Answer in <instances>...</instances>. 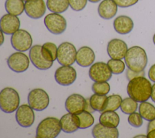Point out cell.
<instances>
[{"mask_svg": "<svg viewBox=\"0 0 155 138\" xmlns=\"http://www.w3.org/2000/svg\"><path fill=\"white\" fill-rule=\"evenodd\" d=\"M152 85L145 77H138L129 81L127 91L128 96L137 102H143L151 98Z\"/></svg>", "mask_w": 155, "mask_h": 138, "instance_id": "cell-1", "label": "cell"}, {"mask_svg": "<svg viewBox=\"0 0 155 138\" xmlns=\"http://www.w3.org/2000/svg\"><path fill=\"white\" fill-rule=\"evenodd\" d=\"M124 60L127 67L135 72L144 71L148 63L145 50L137 46H132L128 49Z\"/></svg>", "mask_w": 155, "mask_h": 138, "instance_id": "cell-2", "label": "cell"}, {"mask_svg": "<svg viewBox=\"0 0 155 138\" xmlns=\"http://www.w3.org/2000/svg\"><path fill=\"white\" fill-rule=\"evenodd\" d=\"M61 130L60 121L58 119L53 117H47L38 124L36 137L54 138L59 134Z\"/></svg>", "mask_w": 155, "mask_h": 138, "instance_id": "cell-3", "label": "cell"}, {"mask_svg": "<svg viewBox=\"0 0 155 138\" xmlns=\"http://www.w3.org/2000/svg\"><path fill=\"white\" fill-rule=\"evenodd\" d=\"M20 97L18 92L13 88L6 87L0 92V108L5 113H12L19 106Z\"/></svg>", "mask_w": 155, "mask_h": 138, "instance_id": "cell-4", "label": "cell"}, {"mask_svg": "<svg viewBox=\"0 0 155 138\" xmlns=\"http://www.w3.org/2000/svg\"><path fill=\"white\" fill-rule=\"evenodd\" d=\"M28 105L37 111H42L46 109L50 103L48 94L42 89L36 88L32 89L27 97Z\"/></svg>", "mask_w": 155, "mask_h": 138, "instance_id": "cell-5", "label": "cell"}, {"mask_svg": "<svg viewBox=\"0 0 155 138\" xmlns=\"http://www.w3.org/2000/svg\"><path fill=\"white\" fill-rule=\"evenodd\" d=\"M76 47L73 44L62 43L58 47L57 60L62 66H71L76 61Z\"/></svg>", "mask_w": 155, "mask_h": 138, "instance_id": "cell-6", "label": "cell"}, {"mask_svg": "<svg viewBox=\"0 0 155 138\" xmlns=\"http://www.w3.org/2000/svg\"><path fill=\"white\" fill-rule=\"evenodd\" d=\"M44 24L47 30L54 35L62 33L67 28V21L65 18L57 13L47 15L44 19Z\"/></svg>", "mask_w": 155, "mask_h": 138, "instance_id": "cell-7", "label": "cell"}, {"mask_svg": "<svg viewBox=\"0 0 155 138\" xmlns=\"http://www.w3.org/2000/svg\"><path fill=\"white\" fill-rule=\"evenodd\" d=\"M10 41L12 47L19 52L27 51L31 47L33 43L31 35L24 29H19L13 33Z\"/></svg>", "mask_w": 155, "mask_h": 138, "instance_id": "cell-8", "label": "cell"}, {"mask_svg": "<svg viewBox=\"0 0 155 138\" xmlns=\"http://www.w3.org/2000/svg\"><path fill=\"white\" fill-rule=\"evenodd\" d=\"M90 78L94 82L108 81L112 77V72L108 64L104 62H96L89 69Z\"/></svg>", "mask_w": 155, "mask_h": 138, "instance_id": "cell-9", "label": "cell"}, {"mask_svg": "<svg viewBox=\"0 0 155 138\" xmlns=\"http://www.w3.org/2000/svg\"><path fill=\"white\" fill-rule=\"evenodd\" d=\"M7 63L8 67L16 73H21L27 71L29 67L28 57L22 52H17L10 55Z\"/></svg>", "mask_w": 155, "mask_h": 138, "instance_id": "cell-10", "label": "cell"}, {"mask_svg": "<svg viewBox=\"0 0 155 138\" xmlns=\"http://www.w3.org/2000/svg\"><path fill=\"white\" fill-rule=\"evenodd\" d=\"M76 70L71 66H62L58 67L54 73L56 81L62 86H69L76 79Z\"/></svg>", "mask_w": 155, "mask_h": 138, "instance_id": "cell-11", "label": "cell"}, {"mask_svg": "<svg viewBox=\"0 0 155 138\" xmlns=\"http://www.w3.org/2000/svg\"><path fill=\"white\" fill-rule=\"evenodd\" d=\"M33 110L29 105L24 104L19 106L15 114L17 123L24 128L31 126L33 124L35 119Z\"/></svg>", "mask_w": 155, "mask_h": 138, "instance_id": "cell-12", "label": "cell"}, {"mask_svg": "<svg viewBox=\"0 0 155 138\" xmlns=\"http://www.w3.org/2000/svg\"><path fill=\"white\" fill-rule=\"evenodd\" d=\"M127 44L122 40L114 38L110 40L107 44L108 55L112 59L122 60L124 58L128 50Z\"/></svg>", "mask_w": 155, "mask_h": 138, "instance_id": "cell-13", "label": "cell"}, {"mask_svg": "<svg viewBox=\"0 0 155 138\" xmlns=\"http://www.w3.org/2000/svg\"><path fill=\"white\" fill-rule=\"evenodd\" d=\"M41 49L42 46L39 44L32 46L29 51V58L32 64L37 69L39 70H47L52 66L53 62L45 60L42 55Z\"/></svg>", "mask_w": 155, "mask_h": 138, "instance_id": "cell-14", "label": "cell"}, {"mask_svg": "<svg viewBox=\"0 0 155 138\" xmlns=\"http://www.w3.org/2000/svg\"><path fill=\"white\" fill-rule=\"evenodd\" d=\"M46 6L44 0H28L25 2L24 11L28 17L37 19L44 16Z\"/></svg>", "mask_w": 155, "mask_h": 138, "instance_id": "cell-15", "label": "cell"}, {"mask_svg": "<svg viewBox=\"0 0 155 138\" xmlns=\"http://www.w3.org/2000/svg\"><path fill=\"white\" fill-rule=\"evenodd\" d=\"M87 103V100L81 95L73 94L69 95L65 102L66 110L71 114H78L84 110Z\"/></svg>", "mask_w": 155, "mask_h": 138, "instance_id": "cell-16", "label": "cell"}, {"mask_svg": "<svg viewBox=\"0 0 155 138\" xmlns=\"http://www.w3.org/2000/svg\"><path fill=\"white\" fill-rule=\"evenodd\" d=\"M21 22L17 16L9 13L4 15L0 20L1 30L6 35H12L19 29Z\"/></svg>", "mask_w": 155, "mask_h": 138, "instance_id": "cell-17", "label": "cell"}, {"mask_svg": "<svg viewBox=\"0 0 155 138\" xmlns=\"http://www.w3.org/2000/svg\"><path fill=\"white\" fill-rule=\"evenodd\" d=\"M94 60L95 54L91 48L88 46H82L78 50L76 61L80 66L89 67L92 65Z\"/></svg>", "mask_w": 155, "mask_h": 138, "instance_id": "cell-18", "label": "cell"}, {"mask_svg": "<svg viewBox=\"0 0 155 138\" xmlns=\"http://www.w3.org/2000/svg\"><path fill=\"white\" fill-rule=\"evenodd\" d=\"M113 27L115 31L119 34L126 35L130 33L133 29L134 22L130 17L120 15L114 20Z\"/></svg>", "mask_w": 155, "mask_h": 138, "instance_id": "cell-19", "label": "cell"}, {"mask_svg": "<svg viewBox=\"0 0 155 138\" xmlns=\"http://www.w3.org/2000/svg\"><path fill=\"white\" fill-rule=\"evenodd\" d=\"M117 7L113 0H103L99 4L98 14L104 19H110L116 15Z\"/></svg>", "mask_w": 155, "mask_h": 138, "instance_id": "cell-20", "label": "cell"}, {"mask_svg": "<svg viewBox=\"0 0 155 138\" xmlns=\"http://www.w3.org/2000/svg\"><path fill=\"white\" fill-rule=\"evenodd\" d=\"M91 133L94 138H117L119 137L117 128L105 126L100 123L93 126Z\"/></svg>", "mask_w": 155, "mask_h": 138, "instance_id": "cell-21", "label": "cell"}, {"mask_svg": "<svg viewBox=\"0 0 155 138\" xmlns=\"http://www.w3.org/2000/svg\"><path fill=\"white\" fill-rule=\"evenodd\" d=\"M99 121L100 123L105 126L117 128L119 124L120 118L114 111H105L101 114Z\"/></svg>", "mask_w": 155, "mask_h": 138, "instance_id": "cell-22", "label": "cell"}, {"mask_svg": "<svg viewBox=\"0 0 155 138\" xmlns=\"http://www.w3.org/2000/svg\"><path fill=\"white\" fill-rule=\"evenodd\" d=\"M59 121L61 129L65 133H71L79 129L74 114L70 112L65 114Z\"/></svg>", "mask_w": 155, "mask_h": 138, "instance_id": "cell-23", "label": "cell"}, {"mask_svg": "<svg viewBox=\"0 0 155 138\" xmlns=\"http://www.w3.org/2000/svg\"><path fill=\"white\" fill-rule=\"evenodd\" d=\"M74 114L79 129L88 128L93 125L94 122V117L90 112L85 110Z\"/></svg>", "mask_w": 155, "mask_h": 138, "instance_id": "cell-24", "label": "cell"}, {"mask_svg": "<svg viewBox=\"0 0 155 138\" xmlns=\"http://www.w3.org/2000/svg\"><path fill=\"white\" fill-rule=\"evenodd\" d=\"M5 9L8 13L19 16L25 10V3L22 0H6Z\"/></svg>", "mask_w": 155, "mask_h": 138, "instance_id": "cell-25", "label": "cell"}, {"mask_svg": "<svg viewBox=\"0 0 155 138\" xmlns=\"http://www.w3.org/2000/svg\"><path fill=\"white\" fill-rule=\"evenodd\" d=\"M42 55L48 61L53 62L57 60L58 47L55 44L51 42H47L42 46Z\"/></svg>", "mask_w": 155, "mask_h": 138, "instance_id": "cell-26", "label": "cell"}, {"mask_svg": "<svg viewBox=\"0 0 155 138\" xmlns=\"http://www.w3.org/2000/svg\"><path fill=\"white\" fill-rule=\"evenodd\" d=\"M46 5L50 12L57 13L65 12L70 6L68 0H47Z\"/></svg>", "mask_w": 155, "mask_h": 138, "instance_id": "cell-27", "label": "cell"}, {"mask_svg": "<svg viewBox=\"0 0 155 138\" xmlns=\"http://www.w3.org/2000/svg\"><path fill=\"white\" fill-rule=\"evenodd\" d=\"M139 112L145 120L149 122L155 119V106L147 101L140 103L139 106Z\"/></svg>", "mask_w": 155, "mask_h": 138, "instance_id": "cell-28", "label": "cell"}, {"mask_svg": "<svg viewBox=\"0 0 155 138\" xmlns=\"http://www.w3.org/2000/svg\"><path fill=\"white\" fill-rule=\"evenodd\" d=\"M107 97L106 95H99L97 94L92 95L89 98L91 106L94 111L99 112H103Z\"/></svg>", "mask_w": 155, "mask_h": 138, "instance_id": "cell-29", "label": "cell"}, {"mask_svg": "<svg viewBox=\"0 0 155 138\" xmlns=\"http://www.w3.org/2000/svg\"><path fill=\"white\" fill-rule=\"evenodd\" d=\"M122 102V98L119 95L113 94L108 96L105 101L104 111L117 110L120 108Z\"/></svg>", "mask_w": 155, "mask_h": 138, "instance_id": "cell-30", "label": "cell"}, {"mask_svg": "<svg viewBox=\"0 0 155 138\" xmlns=\"http://www.w3.org/2000/svg\"><path fill=\"white\" fill-rule=\"evenodd\" d=\"M137 107V102L130 97L122 100L120 106L122 112L126 114H130L136 112Z\"/></svg>", "mask_w": 155, "mask_h": 138, "instance_id": "cell-31", "label": "cell"}, {"mask_svg": "<svg viewBox=\"0 0 155 138\" xmlns=\"http://www.w3.org/2000/svg\"><path fill=\"white\" fill-rule=\"evenodd\" d=\"M107 64L112 74H120L122 73L125 68V63L121 60L111 58L108 61Z\"/></svg>", "mask_w": 155, "mask_h": 138, "instance_id": "cell-32", "label": "cell"}, {"mask_svg": "<svg viewBox=\"0 0 155 138\" xmlns=\"http://www.w3.org/2000/svg\"><path fill=\"white\" fill-rule=\"evenodd\" d=\"M91 89L94 94L107 95L110 90V86L107 81L94 82L91 86Z\"/></svg>", "mask_w": 155, "mask_h": 138, "instance_id": "cell-33", "label": "cell"}, {"mask_svg": "<svg viewBox=\"0 0 155 138\" xmlns=\"http://www.w3.org/2000/svg\"><path fill=\"white\" fill-rule=\"evenodd\" d=\"M128 122L130 125L135 128H139L143 124V118L139 112H133L129 114L128 117Z\"/></svg>", "mask_w": 155, "mask_h": 138, "instance_id": "cell-34", "label": "cell"}, {"mask_svg": "<svg viewBox=\"0 0 155 138\" xmlns=\"http://www.w3.org/2000/svg\"><path fill=\"white\" fill-rule=\"evenodd\" d=\"M70 7L74 11L82 10L86 6L87 0H68Z\"/></svg>", "mask_w": 155, "mask_h": 138, "instance_id": "cell-35", "label": "cell"}, {"mask_svg": "<svg viewBox=\"0 0 155 138\" xmlns=\"http://www.w3.org/2000/svg\"><path fill=\"white\" fill-rule=\"evenodd\" d=\"M119 7L126 8L136 4L139 0H113Z\"/></svg>", "mask_w": 155, "mask_h": 138, "instance_id": "cell-36", "label": "cell"}, {"mask_svg": "<svg viewBox=\"0 0 155 138\" xmlns=\"http://www.w3.org/2000/svg\"><path fill=\"white\" fill-rule=\"evenodd\" d=\"M126 77L128 81L138 77H145V71H142L141 72H135L130 69H127L126 70Z\"/></svg>", "mask_w": 155, "mask_h": 138, "instance_id": "cell-37", "label": "cell"}, {"mask_svg": "<svg viewBox=\"0 0 155 138\" xmlns=\"http://www.w3.org/2000/svg\"><path fill=\"white\" fill-rule=\"evenodd\" d=\"M148 75L150 80L155 83V64H153L150 67L148 72Z\"/></svg>", "mask_w": 155, "mask_h": 138, "instance_id": "cell-38", "label": "cell"}, {"mask_svg": "<svg viewBox=\"0 0 155 138\" xmlns=\"http://www.w3.org/2000/svg\"><path fill=\"white\" fill-rule=\"evenodd\" d=\"M153 129H155V119L149 121V123L147 125V133Z\"/></svg>", "mask_w": 155, "mask_h": 138, "instance_id": "cell-39", "label": "cell"}, {"mask_svg": "<svg viewBox=\"0 0 155 138\" xmlns=\"http://www.w3.org/2000/svg\"><path fill=\"white\" fill-rule=\"evenodd\" d=\"M86 100H87V103H86V106H85V110L88 111V112H90V113L94 112L95 111L91 106L89 99H86Z\"/></svg>", "mask_w": 155, "mask_h": 138, "instance_id": "cell-40", "label": "cell"}, {"mask_svg": "<svg viewBox=\"0 0 155 138\" xmlns=\"http://www.w3.org/2000/svg\"><path fill=\"white\" fill-rule=\"evenodd\" d=\"M151 98L153 102L155 103V83L152 86V91L151 94Z\"/></svg>", "mask_w": 155, "mask_h": 138, "instance_id": "cell-41", "label": "cell"}, {"mask_svg": "<svg viewBox=\"0 0 155 138\" xmlns=\"http://www.w3.org/2000/svg\"><path fill=\"white\" fill-rule=\"evenodd\" d=\"M147 137L148 138H155V129H153L147 133Z\"/></svg>", "mask_w": 155, "mask_h": 138, "instance_id": "cell-42", "label": "cell"}, {"mask_svg": "<svg viewBox=\"0 0 155 138\" xmlns=\"http://www.w3.org/2000/svg\"><path fill=\"white\" fill-rule=\"evenodd\" d=\"M0 33H1V44H0V45L1 46L2 44H3V43H4V32L2 31V30H1V32H0Z\"/></svg>", "mask_w": 155, "mask_h": 138, "instance_id": "cell-43", "label": "cell"}, {"mask_svg": "<svg viewBox=\"0 0 155 138\" xmlns=\"http://www.w3.org/2000/svg\"><path fill=\"white\" fill-rule=\"evenodd\" d=\"M88 1L91 2H93V3H96V2H99L101 0H88Z\"/></svg>", "mask_w": 155, "mask_h": 138, "instance_id": "cell-44", "label": "cell"}, {"mask_svg": "<svg viewBox=\"0 0 155 138\" xmlns=\"http://www.w3.org/2000/svg\"><path fill=\"white\" fill-rule=\"evenodd\" d=\"M134 137H147V136H145V135H138V136H134Z\"/></svg>", "mask_w": 155, "mask_h": 138, "instance_id": "cell-45", "label": "cell"}, {"mask_svg": "<svg viewBox=\"0 0 155 138\" xmlns=\"http://www.w3.org/2000/svg\"><path fill=\"white\" fill-rule=\"evenodd\" d=\"M153 43H154V44L155 45V33L154 34L153 37Z\"/></svg>", "mask_w": 155, "mask_h": 138, "instance_id": "cell-46", "label": "cell"}, {"mask_svg": "<svg viewBox=\"0 0 155 138\" xmlns=\"http://www.w3.org/2000/svg\"><path fill=\"white\" fill-rule=\"evenodd\" d=\"M22 1H25V2H26V1H27L28 0H22Z\"/></svg>", "mask_w": 155, "mask_h": 138, "instance_id": "cell-47", "label": "cell"}]
</instances>
